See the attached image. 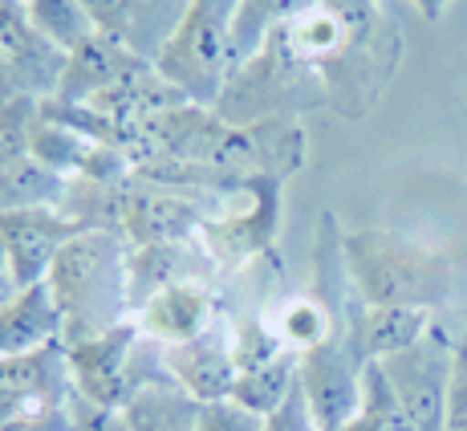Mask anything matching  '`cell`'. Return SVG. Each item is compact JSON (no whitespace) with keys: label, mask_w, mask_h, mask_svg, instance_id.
I'll return each mask as SVG.
<instances>
[{"label":"cell","mask_w":467,"mask_h":431,"mask_svg":"<svg viewBox=\"0 0 467 431\" xmlns=\"http://www.w3.org/2000/svg\"><path fill=\"white\" fill-rule=\"evenodd\" d=\"M53 301L66 321V346L130 321V245L110 228H82L53 260Z\"/></svg>","instance_id":"1"},{"label":"cell","mask_w":467,"mask_h":431,"mask_svg":"<svg viewBox=\"0 0 467 431\" xmlns=\"http://www.w3.org/2000/svg\"><path fill=\"white\" fill-rule=\"evenodd\" d=\"M346 273L362 305H410L435 310L455 289L451 253H435L386 228L341 232Z\"/></svg>","instance_id":"2"},{"label":"cell","mask_w":467,"mask_h":431,"mask_svg":"<svg viewBox=\"0 0 467 431\" xmlns=\"http://www.w3.org/2000/svg\"><path fill=\"white\" fill-rule=\"evenodd\" d=\"M240 0H192L155 69L187 102L215 106L232 74V21Z\"/></svg>","instance_id":"3"},{"label":"cell","mask_w":467,"mask_h":431,"mask_svg":"<svg viewBox=\"0 0 467 431\" xmlns=\"http://www.w3.org/2000/svg\"><path fill=\"white\" fill-rule=\"evenodd\" d=\"M74 399L66 342L0 358V431H74Z\"/></svg>","instance_id":"4"},{"label":"cell","mask_w":467,"mask_h":431,"mask_svg":"<svg viewBox=\"0 0 467 431\" xmlns=\"http://www.w3.org/2000/svg\"><path fill=\"white\" fill-rule=\"evenodd\" d=\"M455 346L443 330H431L419 346L382 358V371L415 431H447V403H451L455 379Z\"/></svg>","instance_id":"5"},{"label":"cell","mask_w":467,"mask_h":431,"mask_svg":"<svg viewBox=\"0 0 467 431\" xmlns=\"http://www.w3.org/2000/svg\"><path fill=\"white\" fill-rule=\"evenodd\" d=\"M366 366L370 363H362L358 350L349 346L346 326H337L321 346H313L301 354L297 383H301L305 399H309L313 415H317L321 431H337L341 424H349V419L358 415V407H362Z\"/></svg>","instance_id":"6"},{"label":"cell","mask_w":467,"mask_h":431,"mask_svg":"<svg viewBox=\"0 0 467 431\" xmlns=\"http://www.w3.org/2000/svg\"><path fill=\"white\" fill-rule=\"evenodd\" d=\"M82 228H86L82 220H74V216L61 208H33V212H16V216H0V240H5L13 281L21 289L41 285L49 277L57 253Z\"/></svg>","instance_id":"7"},{"label":"cell","mask_w":467,"mask_h":431,"mask_svg":"<svg viewBox=\"0 0 467 431\" xmlns=\"http://www.w3.org/2000/svg\"><path fill=\"white\" fill-rule=\"evenodd\" d=\"M187 5L192 0H86L98 33L127 45L130 53H139L150 66L163 53V45L175 37Z\"/></svg>","instance_id":"8"},{"label":"cell","mask_w":467,"mask_h":431,"mask_svg":"<svg viewBox=\"0 0 467 431\" xmlns=\"http://www.w3.org/2000/svg\"><path fill=\"white\" fill-rule=\"evenodd\" d=\"M147 66L150 61H142L127 45H119L114 37H106V33H94L86 45L66 53V74H61L57 94H53L49 102L86 106V102H94V98L119 89L122 82H130V78L142 74Z\"/></svg>","instance_id":"9"},{"label":"cell","mask_w":467,"mask_h":431,"mask_svg":"<svg viewBox=\"0 0 467 431\" xmlns=\"http://www.w3.org/2000/svg\"><path fill=\"white\" fill-rule=\"evenodd\" d=\"M431 330H435L431 310H410V305H362L358 293H354V305H349V318H346L349 346L358 350L362 363H382V358L402 354V350L423 342Z\"/></svg>","instance_id":"10"},{"label":"cell","mask_w":467,"mask_h":431,"mask_svg":"<svg viewBox=\"0 0 467 431\" xmlns=\"http://www.w3.org/2000/svg\"><path fill=\"white\" fill-rule=\"evenodd\" d=\"M215 298L203 289L200 281H175L167 289H159L155 298H147L139 305V330L159 342L163 350L171 346H183L192 338L208 334L215 330Z\"/></svg>","instance_id":"11"},{"label":"cell","mask_w":467,"mask_h":431,"mask_svg":"<svg viewBox=\"0 0 467 431\" xmlns=\"http://www.w3.org/2000/svg\"><path fill=\"white\" fill-rule=\"evenodd\" d=\"M163 358H167V374L192 394V399H200V403L232 399V387H236V358H232V334H223L220 326L192 338V342H183V346L163 350Z\"/></svg>","instance_id":"12"},{"label":"cell","mask_w":467,"mask_h":431,"mask_svg":"<svg viewBox=\"0 0 467 431\" xmlns=\"http://www.w3.org/2000/svg\"><path fill=\"white\" fill-rule=\"evenodd\" d=\"M281 187H285V179H253L244 208L212 224L215 248H223V253L236 260L268 253L276 232H281Z\"/></svg>","instance_id":"13"},{"label":"cell","mask_w":467,"mask_h":431,"mask_svg":"<svg viewBox=\"0 0 467 431\" xmlns=\"http://www.w3.org/2000/svg\"><path fill=\"white\" fill-rule=\"evenodd\" d=\"M66 342V321L53 301L49 285H29L21 289L0 313V358L16 354H37V350Z\"/></svg>","instance_id":"14"},{"label":"cell","mask_w":467,"mask_h":431,"mask_svg":"<svg viewBox=\"0 0 467 431\" xmlns=\"http://www.w3.org/2000/svg\"><path fill=\"white\" fill-rule=\"evenodd\" d=\"M317 5L321 0H240L236 21H232V69L244 66L248 58H256L276 29L301 21Z\"/></svg>","instance_id":"15"},{"label":"cell","mask_w":467,"mask_h":431,"mask_svg":"<svg viewBox=\"0 0 467 431\" xmlns=\"http://www.w3.org/2000/svg\"><path fill=\"white\" fill-rule=\"evenodd\" d=\"M69 184L66 175H57L53 167L37 163V159H21V163L0 167V216L33 212V208H66Z\"/></svg>","instance_id":"16"},{"label":"cell","mask_w":467,"mask_h":431,"mask_svg":"<svg viewBox=\"0 0 467 431\" xmlns=\"http://www.w3.org/2000/svg\"><path fill=\"white\" fill-rule=\"evenodd\" d=\"M130 431H195L200 427V399H192L175 379L150 383L122 407Z\"/></svg>","instance_id":"17"},{"label":"cell","mask_w":467,"mask_h":431,"mask_svg":"<svg viewBox=\"0 0 467 431\" xmlns=\"http://www.w3.org/2000/svg\"><path fill=\"white\" fill-rule=\"evenodd\" d=\"M175 281H192V245L187 240L130 248V305L134 310Z\"/></svg>","instance_id":"18"},{"label":"cell","mask_w":467,"mask_h":431,"mask_svg":"<svg viewBox=\"0 0 467 431\" xmlns=\"http://www.w3.org/2000/svg\"><path fill=\"white\" fill-rule=\"evenodd\" d=\"M297 374H301V354L285 350V354L273 358V363L253 366V371H240L236 387H232V399L244 403V407L256 411V415H273V411L293 394V387H297Z\"/></svg>","instance_id":"19"},{"label":"cell","mask_w":467,"mask_h":431,"mask_svg":"<svg viewBox=\"0 0 467 431\" xmlns=\"http://www.w3.org/2000/svg\"><path fill=\"white\" fill-rule=\"evenodd\" d=\"M25 16L61 53H74L78 45H86L98 33L86 0H25Z\"/></svg>","instance_id":"20"},{"label":"cell","mask_w":467,"mask_h":431,"mask_svg":"<svg viewBox=\"0 0 467 431\" xmlns=\"http://www.w3.org/2000/svg\"><path fill=\"white\" fill-rule=\"evenodd\" d=\"M346 318H349V313H346ZM346 318H337L329 305H321L313 293H305V298H293V301L281 305L273 330L281 334V342L289 346L293 354H305V350L326 342L337 326H346Z\"/></svg>","instance_id":"21"},{"label":"cell","mask_w":467,"mask_h":431,"mask_svg":"<svg viewBox=\"0 0 467 431\" xmlns=\"http://www.w3.org/2000/svg\"><path fill=\"white\" fill-rule=\"evenodd\" d=\"M41 98H13L0 106V167L33 155V134L41 127Z\"/></svg>","instance_id":"22"},{"label":"cell","mask_w":467,"mask_h":431,"mask_svg":"<svg viewBox=\"0 0 467 431\" xmlns=\"http://www.w3.org/2000/svg\"><path fill=\"white\" fill-rule=\"evenodd\" d=\"M195 431H265V415L248 411L236 399L200 403V427Z\"/></svg>","instance_id":"23"},{"label":"cell","mask_w":467,"mask_h":431,"mask_svg":"<svg viewBox=\"0 0 467 431\" xmlns=\"http://www.w3.org/2000/svg\"><path fill=\"white\" fill-rule=\"evenodd\" d=\"M265 431H321L317 415H313L309 399H305V391H301V383L293 387V394L273 411V415H265Z\"/></svg>","instance_id":"24"},{"label":"cell","mask_w":467,"mask_h":431,"mask_svg":"<svg viewBox=\"0 0 467 431\" xmlns=\"http://www.w3.org/2000/svg\"><path fill=\"white\" fill-rule=\"evenodd\" d=\"M74 431H130L127 415L114 407H94L86 399H74Z\"/></svg>","instance_id":"25"},{"label":"cell","mask_w":467,"mask_h":431,"mask_svg":"<svg viewBox=\"0 0 467 431\" xmlns=\"http://www.w3.org/2000/svg\"><path fill=\"white\" fill-rule=\"evenodd\" d=\"M447 431H467V346L455 350V379H451V403H447Z\"/></svg>","instance_id":"26"},{"label":"cell","mask_w":467,"mask_h":431,"mask_svg":"<svg viewBox=\"0 0 467 431\" xmlns=\"http://www.w3.org/2000/svg\"><path fill=\"white\" fill-rule=\"evenodd\" d=\"M337 431H386V427L379 424V419H370V415H366V411H358V415L349 419V424H341Z\"/></svg>","instance_id":"27"},{"label":"cell","mask_w":467,"mask_h":431,"mask_svg":"<svg viewBox=\"0 0 467 431\" xmlns=\"http://www.w3.org/2000/svg\"><path fill=\"white\" fill-rule=\"evenodd\" d=\"M447 5H451V0H415V8L423 13V21H439V16L447 13Z\"/></svg>","instance_id":"28"},{"label":"cell","mask_w":467,"mask_h":431,"mask_svg":"<svg viewBox=\"0 0 467 431\" xmlns=\"http://www.w3.org/2000/svg\"><path fill=\"white\" fill-rule=\"evenodd\" d=\"M8 268V257H5V240H0V273Z\"/></svg>","instance_id":"29"},{"label":"cell","mask_w":467,"mask_h":431,"mask_svg":"<svg viewBox=\"0 0 467 431\" xmlns=\"http://www.w3.org/2000/svg\"><path fill=\"white\" fill-rule=\"evenodd\" d=\"M8 5H13V0H0V8H8Z\"/></svg>","instance_id":"30"},{"label":"cell","mask_w":467,"mask_h":431,"mask_svg":"<svg viewBox=\"0 0 467 431\" xmlns=\"http://www.w3.org/2000/svg\"><path fill=\"white\" fill-rule=\"evenodd\" d=\"M463 346H467V334H463Z\"/></svg>","instance_id":"31"},{"label":"cell","mask_w":467,"mask_h":431,"mask_svg":"<svg viewBox=\"0 0 467 431\" xmlns=\"http://www.w3.org/2000/svg\"><path fill=\"white\" fill-rule=\"evenodd\" d=\"M21 5H25V0H21Z\"/></svg>","instance_id":"32"}]
</instances>
